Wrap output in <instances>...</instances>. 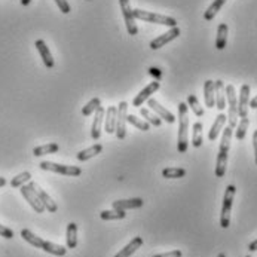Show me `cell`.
<instances>
[{"label":"cell","mask_w":257,"mask_h":257,"mask_svg":"<svg viewBox=\"0 0 257 257\" xmlns=\"http://www.w3.org/2000/svg\"><path fill=\"white\" fill-rule=\"evenodd\" d=\"M21 237H22V240L27 241L30 246H33V247H36V249H42L43 252H46V253H49V255H52V256L63 257L65 256V253H67V249H65V247L58 246V244H54V243H49V241H45V240H42L40 237L34 235V234H33L31 231H28V229H22V231H21Z\"/></svg>","instance_id":"6da1fadb"},{"label":"cell","mask_w":257,"mask_h":257,"mask_svg":"<svg viewBox=\"0 0 257 257\" xmlns=\"http://www.w3.org/2000/svg\"><path fill=\"white\" fill-rule=\"evenodd\" d=\"M189 116H188V104L180 103L179 104V140H177V150L179 153H186L189 140Z\"/></svg>","instance_id":"7a4b0ae2"},{"label":"cell","mask_w":257,"mask_h":257,"mask_svg":"<svg viewBox=\"0 0 257 257\" xmlns=\"http://www.w3.org/2000/svg\"><path fill=\"white\" fill-rule=\"evenodd\" d=\"M231 140H232V128L228 127L223 131L219 155H217V164H216V177H223L226 174V165H228V153L231 149Z\"/></svg>","instance_id":"3957f363"},{"label":"cell","mask_w":257,"mask_h":257,"mask_svg":"<svg viewBox=\"0 0 257 257\" xmlns=\"http://www.w3.org/2000/svg\"><path fill=\"white\" fill-rule=\"evenodd\" d=\"M134 18L140 19V21H146V22H153V24H161V25H167V27H177V21L176 18L167 16V15H161V13H153L149 10H143V9H132Z\"/></svg>","instance_id":"277c9868"},{"label":"cell","mask_w":257,"mask_h":257,"mask_svg":"<svg viewBox=\"0 0 257 257\" xmlns=\"http://www.w3.org/2000/svg\"><path fill=\"white\" fill-rule=\"evenodd\" d=\"M235 192H237V188H235L234 185H229V186L226 188L225 198H223L222 214H220V226H222L223 229H228L229 225H231V211H232V205H234Z\"/></svg>","instance_id":"5b68a950"},{"label":"cell","mask_w":257,"mask_h":257,"mask_svg":"<svg viewBox=\"0 0 257 257\" xmlns=\"http://www.w3.org/2000/svg\"><path fill=\"white\" fill-rule=\"evenodd\" d=\"M226 91V103L229 106V127L234 129L238 125V98H237V92H235V86L234 85H228L225 86Z\"/></svg>","instance_id":"8992f818"},{"label":"cell","mask_w":257,"mask_h":257,"mask_svg":"<svg viewBox=\"0 0 257 257\" xmlns=\"http://www.w3.org/2000/svg\"><path fill=\"white\" fill-rule=\"evenodd\" d=\"M43 171H51V173H57L61 176H70V177H76L82 174V170L79 167H73V165H61V164H55V162H49V161H43L39 165Z\"/></svg>","instance_id":"52a82bcc"},{"label":"cell","mask_w":257,"mask_h":257,"mask_svg":"<svg viewBox=\"0 0 257 257\" xmlns=\"http://www.w3.org/2000/svg\"><path fill=\"white\" fill-rule=\"evenodd\" d=\"M127 116H128V103L127 101H121L118 106V116H116V137L119 140H124L127 137Z\"/></svg>","instance_id":"ba28073f"},{"label":"cell","mask_w":257,"mask_h":257,"mask_svg":"<svg viewBox=\"0 0 257 257\" xmlns=\"http://www.w3.org/2000/svg\"><path fill=\"white\" fill-rule=\"evenodd\" d=\"M119 4H121V9H122V15H124L125 24H127L128 34L135 36L138 33V28H137V24H135V18H134L132 9H131L129 0H119Z\"/></svg>","instance_id":"9c48e42d"},{"label":"cell","mask_w":257,"mask_h":257,"mask_svg":"<svg viewBox=\"0 0 257 257\" xmlns=\"http://www.w3.org/2000/svg\"><path fill=\"white\" fill-rule=\"evenodd\" d=\"M28 186L34 191V193L37 195V198L40 199V202L43 204V207H45V210H48L49 213H57V210H58V207H57V204H55V201L37 185V183H34V182H30L28 183Z\"/></svg>","instance_id":"30bf717a"},{"label":"cell","mask_w":257,"mask_h":257,"mask_svg":"<svg viewBox=\"0 0 257 257\" xmlns=\"http://www.w3.org/2000/svg\"><path fill=\"white\" fill-rule=\"evenodd\" d=\"M19 191H21V193H22V196L25 198V201L31 205V208L36 211V213H39V214H42L43 211H45V207H43V204L40 202V199L37 198V195L34 193V191L27 185H24V186H21L19 188Z\"/></svg>","instance_id":"8fae6325"},{"label":"cell","mask_w":257,"mask_h":257,"mask_svg":"<svg viewBox=\"0 0 257 257\" xmlns=\"http://www.w3.org/2000/svg\"><path fill=\"white\" fill-rule=\"evenodd\" d=\"M179 36H180V28H179V27H173V28H170L167 33H164V34H161L159 37L153 39V40L150 42V48H152V49H159V48L165 46L167 43L173 42L174 39H177Z\"/></svg>","instance_id":"7c38bea8"},{"label":"cell","mask_w":257,"mask_h":257,"mask_svg":"<svg viewBox=\"0 0 257 257\" xmlns=\"http://www.w3.org/2000/svg\"><path fill=\"white\" fill-rule=\"evenodd\" d=\"M249 107H250V85H243L238 100V116L247 118L249 116Z\"/></svg>","instance_id":"4fadbf2b"},{"label":"cell","mask_w":257,"mask_h":257,"mask_svg":"<svg viewBox=\"0 0 257 257\" xmlns=\"http://www.w3.org/2000/svg\"><path fill=\"white\" fill-rule=\"evenodd\" d=\"M159 86H161V83L158 82V80H155V82H150L135 98H134V101H132V106H135L137 109L143 104V103H146L150 97H152V94H155L158 89H159Z\"/></svg>","instance_id":"5bb4252c"},{"label":"cell","mask_w":257,"mask_h":257,"mask_svg":"<svg viewBox=\"0 0 257 257\" xmlns=\"http://www.w3.org/2000/svg\"><path fill=\"white\" fill-rule=\"evenodd\" d=\"M147 104H149L150 110H153V112H155L159 118H162L167 124H174V121H176L174 115H173L171 112H168L165 107H162L155 98H149V100H147Z\"/></svg>","instance_id":"9a60e30c"},{"label":"cell","mask_w":257,"mask_h":257,"mask_svg":"<svg viewBox=\"0 0 257 257\" xmlns=\"http://www.w3.org/2000/svg\"><path fill=\"white\" fill-rule=\"evenodd\" d=\"M106 116V110L103 106H100L94 115V122H92V127H91V137L94 140H100V135H101V125H103V118Z\"/></svg>","instance_id":"2e32d148"},{"label":"cell","mask_w":257,"mask_h":257,"mask_svg":"<svg viewBox=\"0 0 257 257\" xmlns=\"http://www.w3.org/2000/svg\"><path fill=\"white\" fill-rule=\"evenodd\" d=\"M34 45H36V48H37V51H39V54H40L42 60H43L45 67H46V68H52V67L55 65V63H54L52 54H51L49 48L46 46V43H45L42 39H39V40H36V43H34Z\"/></svg>","instance_id":"e0dca14e"},{"label":"cell","mask_w":257,"mask_h":257,"mask_svg":"<svg viewBox=\"0 0 257 257\" xmlns=\"http://www.w3.org/2000/svg\"><path fill=\"white\" fill-rule=\"evenodd\" d=\"M113 208L115 210H134V208H140L143 205V199L141 198H131V199H121V201H113Z\"/></svg>","instance_id":"ac0fdd59"},{"label":"cell","mask_w":257,"mask_h":257,"mask_svg":"<svg viewBox=\"0 0 257 257\" xmlns=\"http://www.w3.org/2000/svg\"><path fill=\"white\" fill-rule=\"evenodd\" d=\"M116 116H118V109L115 106H110L106 110V121H104V129L107 134H115L116 131Z\"/></svg>","instance_id":"d6986e66"},{"label":"cell","mask_w":257,"mask_h":257,"mask_svg":"<svg viewBox=\"0 0 257 257\" xmlns=\"http://www.w3.org/2000/svg\"><path fill=\"white\" fill-rule=\"evenodd\" d=\"M214 91H216V107L222 112L226 109V91L225 83L222 80L214 82Z\"/></svg>","instance_id":"ffe728a7"},{"label":"cell","mask_w":257,"mask_h":257,"mask_svg":"<svg viewBox=\"0 0 257 257\" xmlns=\"http://www.w3.org/2000/svg\"><path fill=\"white\" fill-rule=\"evenodd\" d=\"M204 97H205V104L208 109L216 107V91H214V82L213 80H205Z\"/></svg>","instance_id":"44dd1931"},{"label":"cell","mask_w":257,"mask_h":257,"mask_svg":"<svg viewBox=\"0 0 257 257\" xmlns=\"http://www.w3.org/2000/svg\"><path fill=\"white\" fill-rule=\"evenodd\" d=\"M226 121H228V116L223 115V113H220V115L216 118V121H214V124H213V127H211V129H210V132H208V138H210L211 141H214V140L219 137V134H220V131L223 129Z\"/></svg>","instance_id":"7402d4cb"},{"label":"cell","mask_w":257,"mask_h":257,"mask_svg":"<svg viewBox=\"0 0 257 257\" xmlns=\"http://www.w3.org/2000/svg\"><path fill=\"white\" fill-rule=\"evenodd\" d=\"M141 246H143V240L140 237H135L134 240H131V243L127 247H124L115 257H131Z\"/></svg>","instance_id":"603a6c76"},{"label":"cell","mask_w":257,"mask_h":257,"mask_svg":"<svg viewBox=\"0 0 257 257\" xmlns=\"http://www.w3.org/2000/svg\"><path fill=\"white\" fill-rule=\"evenodd\" d=\"M101 152H103V146H101V144H94V146H91L89 149H85V150L79 152V153L76 155V158H77V161L85 162V161H88V159H91V158L100 155Z\"/></svg>","instance_id":"cb8c5ba5"},{"label":"cell","mask_w":257,"mask_h":257,"mask_svg":"<svg viewBox=\"0 0 257 257\" xmlns=\"http://www.w3.org/2000/svg\"><path fill=\"white\" fill-rule=\"evenodd\" d=\"M228 25L225 22H222L219 27H217V39H216V48L219 51L225 49L226 48V42H228Z\"/></svg>","instance_id":"d4e9b609"},{"label":"cell","mask_w":257,"mask_h":257,"mask_svg":"<svg viewBox=\"0 0 257 257\" xmlns=\"http://www.w3.org/2000/svg\"><path fill=\"white\" fill-rule=\"evenodd\" d=\"M65 241H67V249H76L77 247V225L76 223L67 225Z\"/></svg>","instance_id":"484cf974"},{"label":"cell","mask_w":257,"mask_h":257,"mask_svg":"<svg viewBox=\"0 0 257 257\" xmlns=\"http://www.w3.org/2000/svg\"><path fill=\"white\" fill-rule=\"evenodd\" d=\"M226 1H228V0H214V1L210 4V7L205 10V13H204V19L211 21V19L219 13V10L223 7V4H225Z\"/></svg>","instance_id":"4316f807"},{"label":"cell","mask_w":257,"mask_h":257,"mask_svg":"<svg viewBox=\"0 0 257 257\" xmlns=\"http://www.w3.org/2000/svg\"><path fill=\"white\" fill-rule=\"evenodd\" d=\"M60 146L57 143H49V144H45V146H37L33 149V155L34 156H43V155H49V153H55L58 152Z\"/></svg>","instance_id":"83f0119b"},{"label":"cell","mask_w":257,"mask_h":257,"mask_svg":"<svg viewBox=\"0 0 257 257\" xmlns=\"http://www.w3.org/2000/svg\"><path fill=\"white\" fill-rule=\"evenodd\" d=\"M140 115L144 118V121H146L149 125H153V127H161V124H162L161 118H159L156 113H152L149 109H141V110H140Z\"/></svg>","instance_id":"f1b7e54d"},{"label":"cell","mask_w":257,"mask_h":257,"mask_svg":"<svg viewBox=\"0 0 257 257\" xmlns=\"http://www.w3.org/2000/svg\"><path fill=\"white\" fill-rule=\"evenodd\" d=\"M100 217L103 220H124L127 217V213L122 211V210H112V211H101L100 213Z\"/></svg>","instance_id":"f546056e"},{"label":"cell","mask_w":257,"mask_h":257,"mask_svg":"<svg viewBox=\"0 0 257 257\" xmlns=\"http://www.w3.org/2000/svg\"><path fill=\"white\" fill-rule=\"evenodd\" d=\"M249 125H250V119H249V116H247V118H241V121H240V122H238V125H237V131H235V137H237V140H244V138H246V134H247Z\"/></svg>","instance_id":"4dcf8cb0"},{"label":"cell","mask_w":257,"mask_h":257,"mask_svg":"<svg viewBox=\"0 0 257 257\" xmlns=\"http://www.w3.org/2000/svg\"><path fill=\"white\" fill-rule=\"evenodd\" d=\"M100 106H101V100H100L98 97H95V98H92L91 101H88L86 106H83L82 115H83V116H91L92 113L97 112V109H98Z\"/></svg>","instance_id":"1f68e13d"},{"label":"cell","mask_w":257,"mask_h":257,"mask_svg":"<svg viewBox=\"0 0 257 257\" xmlns=\"http://www.w3.org/2000/svg\"><path fill=\"white\" fill-rule=\"evenodd\" d=\"M192 144H193V147H201V146H202V124H201V122L193 124Z\"/></svg>","instance_id":"d6a6232c"},{"label":"cell","mask_w":257,"mask_h":257,"mask_svg":"<svg viewBox=\"0 0 257 257\" xmlns=\"http://www.w3.org/2000/svg\"><path fill=\"white\" fill-rule=\"evenodd\" d=\"M186 176L185 168H165L162 171V177L165 179H182Z\"/></svg>","instance_id":"836d02e7"},{"label":"cell","mask_w":257,"mask_h":257,"mask_svg":"<svg viewBox=\"0 0 257 257\" xmlns=\"http://www.w3.org/2000/svg\"><path fill=\"white\" fill-rule=\"evenodd\" d=\"M127 122H129L131 125H134L135 128H138V129H141V131H149V129H150V125H149L146 121L138 119L135 115H128V116H127Z\"/></svg>","instance_id":"e575fe53"},{"label":"cell","mask_w":257,"mask_h":257,"mask_svg":"<svg viewBox=\"0 0 257 257\" xmlns=\"http://www.w3.org/2000/svg\"><path fill=\"white\" fill-rule=\"evenodd\" d=\"M30 179H31V174H30L28 171H24V173L15 176V177L10 180V186H12V188H21V186H24V183L30 182Z\"/></svg>","instance_id":"d590c367"},{"label":"cell","mask_w":257,"mask_h":257,"mask_svg":"<svg viewBox=\"0 0 257 257\" xmlns=\"http://www.w3.org/2000/svg\"><path fill=\"white\" fill-rule=\"evenodd\" d=\"M188 106H191V109L193 110V113L196 115V116H204V109H202V106L199 104V101H198V98L195 97V95H189L188 97Z\"/></svg>","instance_id":"8d00e7d4"},{"label":"cell","mask_w":257,"mask_h":257,"mask_svg":"<svg viewBox=\"0 0 257 257\" xmlns=\"http://www.w3.org/2000/svg\"><path fill=\"white\" fill-rule=\"evenodd\" d=\"M55 3H57V6H58V9L63 12V13H68L71 9H70V4L67 3V0H55Z\"/></svg>","instance_id":"74e56055"},{"label":"cell","mask_w":257,"mask_h":257,"mask_svg":"<svg viewBox=\"0 0 257 257\" xmlns=\"http://www.w3.org/2000/svg\"><path fill=\"white\" fill-rule=\"evenodd\" d=\"M0 237H3V238H6V240H12V238H13V232H12V229H9V228L0 225Z\"/></svg>","instance_id":"f35d334b"},{"label":"cell","mask_w":257,"mask_h":257,"mask_svg":"<svg viewBox=\"0 0 257 257\" xmlns=\"http://www.w3.org/2000/svg\"><path fill=\"white\" fill-rule=\"evenodd\" d=\"M183 253L180 250H173V252H168V253H161V255H156L153 257H182Z\"/></svg>","instance_id":"ab89813d"},{"label":"cell","mask_w":257,"mask_h":257,"mask_svg":"<svg viewBox=\"0 0 257 257\" xmlns=\"http://www.w3.org/2000/svg\"><path fill=\"white\" fill-rule=\"evenodd\" d=\"M253 147H255V159H256V165H257V129L253 134Z\"/></svg>","instance_id":"60d3db41"},{"label":"cell","mask_w":257,"mask_h":257,"mask_svg":"<svg viewBox=\"0 0 257 257\" xmlns=\"http://www.w3.org/2000/svg\"><path fill=\"white\" fill-rule=\"evenodd\" d=\"M149 74H153V76H155L156 79H159L162 73H161V71H159L158 68H155V67H152V68H149Z\"/></svg>","instance_id":"b9f144b4"},{"label":"cell","mask_w":257,"mask_h":257,"mask_svg":"<svg viewBox=\"0 0 257 257\" xmlns=\"http://www.w3.org/2000/svg\"><path fill=\"white\" fill-rule=\"evenodd\" d=\"M249 250H250V252H257V240L256 241H253V243L249 246Z\"/></svg>","instance_id":"7bdbcfd3"},{"label":"cell","mask_w":257,"mask_h":257,"mask_svg":"<svg viewBox=\"0 0 257 257\" xmlns=\"http://www.w3.org/2000/svg\"><path fill=\"white\" fill-rule=\"evenodd\" d=\"M250 107H252V109H257V95L250 101Z\"/></svg>","instance_id":"ee69618b"},{"label":"cell","mask_w":257,"mask_h":257,"mask_svg":"<svg viewBox=\"0 0 257 257\" xmlns=\"http://www.w3.org/2000/svg\"><path fill=\"white\" fill-rule=\"evenodd\" d=\"M30 3H31V0H21V4L22 6H28Z\"/></svg>","instance_id":"f6af8a7d"},{"label":"cell","mask_w":257,"mask_h":257,"mask_svg":"<svg viewBox=\"0 0 257 257\" xmlns=\"http://www.w3.org/2000/svg\"><path fill=\"white\" fill-rule=\"evenodd\" d=\"M6 185V179L4 177H0V188H3Z\"/></svg>","instance_id":"bcb514c9"},{"label":"cell","mask_w":257,"mask_h":257,"mask_svg":"<svg viewBox=\"0 0 257 257\" xmlns=\"http://www.w3.org/2000/svg\"><path fill=\"white\" fill-rule=\"evenodd\" d=\"M217 257H226V255H225V253H220Z\"/></svg>","instance_id":"7dc6e473"},{"label":"cell","mask_w":257,"mask_h":257,"mask_svg":"<svg viewBox=\"0 0 257 257\" xmlns=\"http://www.w3.org/2000/svg\"><path fill=\"white\" fill-rule=\"evenodd\" d=\"M246 257H252V256H246Z\"/></svg>","instance_id":"c3c4849f"}]
</instances>
